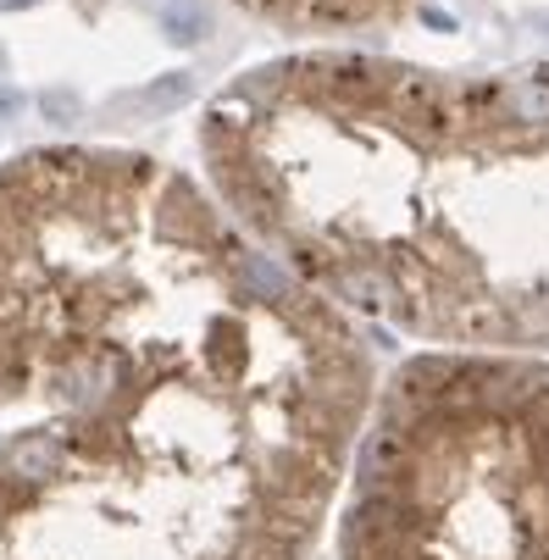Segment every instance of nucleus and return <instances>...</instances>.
<instances>
[{"label":"nucleus","instance_id":"1","mask_svg":"<svg viewBox=\"0 0 549 560\" xmlns=\"http://www.w3.org/2000/svg\"><path fill=\"white\" fill-rule=\"evenodd\" d=\"M372 334L117 144L0 167V560H317Z\"/></svg>","mask_w":549,"mask_h":560},{"label":"nucleus","instance_id":"2","mask_svg":"<svg viewBox=\"0 0 549 560\" xmlns=\"http://www.w3.org/2000/svg\"><path fill=\"white\" fill-rule=\"evenodd\" d=\"M200 184L366 334L549 361V61L311 45L200 106Z\"/></svg>","mask_w":549,"mask_h":560},{"label":"nucleus","instance_id":"3","mask_svg":"<svg viewBox=\"0 0 549 560\" xmlns=\"http://www.w3.org/2000/svg\"><path fill=\"white\" fill-rule=\"evenodd\" d=\"M339 560H549V361L400 355L334 516Z\"/></svg>","mask_w":549,"mask_h":560},{"label":"nucleus","instance_id":"4","mask_svg":"<svg viewBox=\"0 0 549 560\" xmlns=\"http://www.w3.org/2000/svg\"><path fill=\"white\" fill-rule=\"evenodd\" d=\"M233 12H245L278 34L300 39H339V34H377L400 28L422 12V0H227Z\"/></svg>","mask_w":549,"mask_h":560},{"label":"nucleus","instance_id":"5","mask_svg":"<svg viewBox=\"0 0 549 560\" xmlns=\"http://www.w3.org/2000/svg\"><path fill=\"white\" fill-rule=\"evenodd\" d=\"M206 7L200 0H167V12H162V28H167V39L173 45H200L206 39Z\"/></svg>","mask_w":549,"mask_h":560},{"label":"nucleus","instance_id":"6","mask_svg":"<svg viewBox=\"0 0 549 560\" xmlns=\"http://www.w3.org/2000/svg\"><path fill=\"white\" fill-rule=\"evenodd\" d=\"M189 101V72H167L162 84L144 90V106H184Z\"/></svg>","mask_w":549,"mask_h":560},{"label":"nucleus","instance_id":"7","mask_svg":"<svg viewBox=\"0 0 549 560\" xmlns=\"http://www.w3.org/2000/svg\"><path fill=\"white\" fill-rule=\"evenodd\" d=\"M39 112H45V122H84V106H78V95H67V90H50V95H39Z\"/></svg>","mask_w":549,"mask_h":560},{"label":"nucleus","instance_id":"8","mask_svg":"<svg viewBox=\"0 0 549 560\" xmlns=\"http://www.w3.org/2000/svg\"><path fill=\"white\" fill-rule=\"evenodd\" d=\"M17 112H23V95L17 90H0V122H12Z\"/></svg>","mask_w":549,"mask_h":560},{"label":"nucleus","instance_id":"9","mask_svg":"<svg viewBox=\"0 0 549 560\" xmlns=\"http://www.w3.org/2000/svg\"><path fill=\"white\" fill-rule=\"evenodd\" d=\"M28 7H39V0H0V12H28Z\"/></svg>","mask_w":549,"mask_h":560}]
</instances>
